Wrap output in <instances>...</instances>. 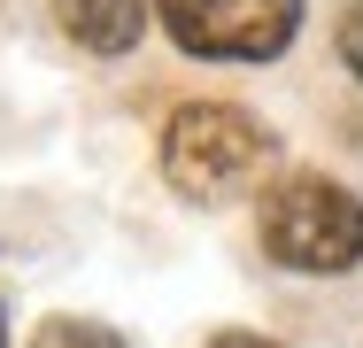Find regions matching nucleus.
Returning a JSON list of instances; mask_svg holds the SVG:
<instances>
[{"instance_id":"nucleus-1","label":"nucleus","mask_w":363,"mask_h":348,"mask_svg":"<svg viewBox=\"0 0 363 348\" xmlns=\"http://www.w3.org/2000/svg\"><path fill=\"white\" fill-rule=\"evenodd\" d=\"M271 163V132L247 116V109H224V101H194L170 116L162 132V170L186 202H232L263 178Z\"/></svg>"},{"instance_id":"nucleus-2","label":"nucleus","mask_w":363,"mask_h":348,"mask_svg":"<svg viewBox=\"0 0 363 348\" xmlns=\"http://www.w3.org/2000/svg\"><path fill=\"white\" fill-rule=\"evenodd\" d=\"M263 248L286 271H348L363 263V202L333 178H279L263 194Z\"/></svg>"},{"instance_id":"nucleus-3","label":"nucleus","mask_w":363,"mask_h":348,"mask_svg":"<svg viewBox=\"0 0 363 348\" xmlns=\"http://www.w3.org/2000/svg\"><path fill=\"white\" fill-rule=\"evenodd\" d=\"M170 39L201 62H271L301 31V0H155Z\"/></svg>"},{"instance_id":"nucleus-4","label":"nucleus","mask_w":363,"mask_h":348,"mask_svg":"<svg viewBox=\"0 0 363 348\" xmlns=\"http://www.w3.org/2000/svg\"><path fill=\"white\" fill-rule=\"evenodd\" d=\"M55 23L85 55H132L147 31V0H55Z\"/></svg>"},{"instance_id":"nucleus-5","label":"nucleus","mask_w":363,"mask_h":348,"mask_svg":"<svg viewBox=\"0 0 363 348\" xmlns=\"http://www.w3.org/2000/svg\"><path fill=\"white\" fill-rule=\"evenodd\" d=\"M31 348H124L108 325H93V317H47L39 333H31Z\"/></svg>"},{"instance_id":"nucleus-6","label":"nucleus","mask_w":363,"mask_h":348,"mask_svg":"<svg viewBox=\"0 0 363 348\" xmlns=\"http://www.w3.org/2000/svg\"><path fill=\"white\" fill-rule=\"evenodd\" d=\"M340 55H348V70L363 77V0H348V16H340Z\"/></svg>"},{"instance_id":"nucleus-7","label":"nucleus","mask_w":363,"mask_h":348,"mask_svg":"<svg viewBox=\"0 0 363 348\" xmlns=\"http://www.w3.org/2000/svg\"><path fill=\"white\" fill-rule=\"evenodd\" d=\"M209 348H279V341H263V333H217Z\"/></svg>"},{"instance_id":"nucleus-8","label":"nucleus","mask_w":363,"mask_h":348,"mask_svg":"<svg viewBox=\"0 0 363 348\" xmlns=\"http://www.w3.org/2000/svg\"><path fill=\"white\" fill-rule=\"evenodd\" d=\"M0 348H8V310H0Z\"/></svg>"}]
</instances>
